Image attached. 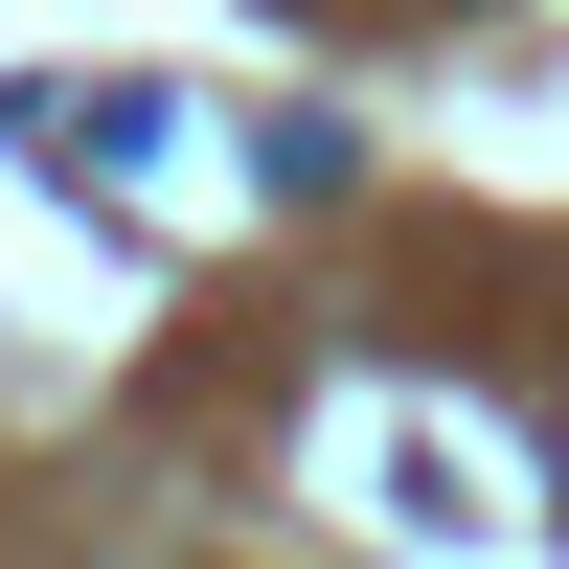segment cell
<instances>
[{"mask_svg":"<svg viewBox=\"0 0 569 569\" xmlns=\"http://www.w3.org/2000/svg\"><path fill=\"white\" fill-rule=\"evenodd\" d=\"M547 501H569V433H547Z\"/></svg>","mask_w":569,"mask_h":569,"instance_id":"1","label":"cell"}]
</instances>
